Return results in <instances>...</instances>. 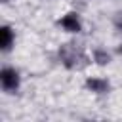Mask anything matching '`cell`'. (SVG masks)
I'll use <instances>...</instances> for the list:
<instances>
[{
	"label": "cell",
	"mask_w": 122,
	"mask_h": 122,
	"mask_svg": "<svg viewBox=\"0 0 122 122\" xmlns=\"http://www.w3.org/2000/svg\"><path fill=\"white\" fill-rule=\"evenodd\" d=\"M0 80H2V88L6 92H15L19 86V74L13 69H4L0 72Z\"/></svg>",
	"instance_id": "cell-1"
},
{
	"label": "cell",
	"mask_w": 122,
	"mask_h": 122,
	"mask_svg": "<svg viewBox=\"0 0 122 122\" xmlns=\"http://www.w3.org/2000/svg\"><path fill=\"white\" fill-rule=\"evenodd\" d=\"M59 25H61L65 30H69V32H78V30H80V21H78L76 13H67V15L59 21Z\"/></svg>",
	"instance_id": "cell-2"
},
{
	"label": "cell",
	"mask_w": 122,
	"mask_h": 122,
	"mask_svg": "<svg viewBox=\"0 0 122 122\" xmlns=\"http://www.w3.org/2000/svg\"><path fill=\"white\" fill-rule=\"evenodd\" d=\"M11 42H13L11 29H10V27H2V50H10Z\"/></svg>",
	"instance_id": "cell-3"
},
{
	"label": "cell",
	"mask_w": 122,
	"mask_h": 122,
	"mask_svg": "<svg viewBox=\"0 0 122 122\" xmlns=\"http://www.w3.org/2000/svg\"><path fill=\"white\" fill-rule=\"evenodd\" d=\"M88 88L92 90V92H105L107 88H109V84L105 82V80H95V78H92V80H88Z\"/></svg>",
	"instance_id": "cell-4"
},
{
	"label": "cell",
	"mask_w": 122,
	"mask_h": 122,
	"mask_svg": "<svg viewBox=\"0 0 122 122\" xmlns=\"http://www.w3.org/2000/svg\"><path fill=\"white\" fill-rule=\"evenodd\" d=\"M120 53H122V46H120Z\"/></svg>",
	"instance_id": "cell-5"
},
{
	"label": "cell",
	"mask_w": 122,
	"mask_h": 122,
	"mask_svg": "<svg viewBox=\"0 0 122 122\" xmlns=\"http://www.w3.org/2000/svg\"><path fill=\"white\" fill-rule=\"evenodd\" d=\"M4 2H6V0H4Z\"/></svg>",
	"instance_id": "cell-6"
}]
</instances>
